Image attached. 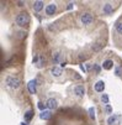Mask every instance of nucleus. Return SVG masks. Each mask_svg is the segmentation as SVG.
<instances>
[{
  "instance_id": "f257e3e1",
  "label": "nucleus",
  "mask_w": 122,
  "mask_h": 125,
  "mask_svg": "<svg viewBox=\"0 0 122 125\" xmlns=\"http://www.w3.org/2000/svg\"><path fill=\"white\" fill-rule=\"evenodd\" d=\"M28 22H30V16H28L27 14L22 12V14H19V15L16 16V24H17V25L25 26V25H27Z\"/></svg>"
},
{
  "instance_id": "f03ea898",
  "label": "nucleus",
  "mask_w": 122,
  "mask_h": 125,
  "mask_svg": "<svg viewBox=\"0 0 122 125\" xmlns=\"http://www.w3.org/2000/svg\"><path fill=\"white\" fill-rule=\"evenodd\" d=\"M6 84H8V87H10L11 89H17L20 87V81L17 79V78H15V77H8L6 78Z\"/></svg>"
},
{
  "instance_id": "7ed1b4c3",
  "label": "nucleus",
  "mask_w": 122,
  "mask_h": 125,
  "mask_svg": "<svg viewBox=\"0 0 122 125\" xmlns=\"http://www.w3.org/2000/svg\"><path fill=\"white\" fill-rule=\"evenodd\" d=\"M80 20H81V22H83L84 25H90V24L93 22V20H94V17H93V15H91V14L85 12V14H83V15H81Z\"/></svg>"
},
{
  "instance_id": "20e7f679",
  "label": "nucleus",
  "mask_w": 122,
  "mask_h": 125,
  "mask_svg": "<svg viewBox=\"0 0 122 125\" xmlns=\"http://www.w3.org/2000/svg\"><path fill=\"white\" fill-rule=\"evenodd\" d=\"M74 93L78 95V97H84L85 95V88L84 85H75L74 87Z\"/></svg>"
},
{
  "instance_id": "39448f33",
  "label": "nucleus",
  "mask_w": 122,
  "mask_h": 125,
  "mask_svg": "<svg viewBox=\"0 0 122 125\" xmlns=\"http://www.w3.org/2000/svg\"><path fill=\"white\" fill-rule=\"evenodd\" d=\"M36 81L35 79H32V81H30L28 82V84H27V88H28V92L31 93V94H35L36 93Z\"/></svg>"
},
{
  "instance_id": "423d86ee",
  "label": "nucleus",
  "mask_w": 122,
  "mask_h": 125,
  "mask_svg": "<svg viewBox=\"0 0 122 125\" xmlns=\"http://www.w3.org/2000/svg\"><path fill=\"white\" fill-rule=\"evenodd\" d=\"M56 11H57V6L54 4H49V5L46 6V14L47 15H53Z\"/></svg>"
},
{
  "instance_id": "0eeeda50",
  "label": "nucleus",
  "mask_w": 122,
  "mask_h": 125,
  "mask_svg": "<svg viewBox=\"0 0 122 125\" xmlns=\"http://www.w3.org/2000/svg\"><path fill=\"white\" fill-rule=\"evenodd\" d=\"M57 105H58V103H57V100L53 99V98H51V99L47 100V108H48V109H56Z\"/></svg>"
},
{
  "instance_id": "6e6552de",
  "label": "nucleus",
  "mask_w": 122,
  "mask_h": 125,
  "mask_svg": "<svg viewBox=\"0 0 122 125\" xmlns=\"http://www.w3.org/2000/svg\"><path fill=\"white\" fill-rule=\"evenodd\" d=\"M94 89H95L96 92H104V89H105V83H104V81H99V82H96Z\"/></svg>"
},
{
  "instance_id": "1a4fd4ad",
  "label": "nucleus",
  "mask_w": 122,
  "mask_h": 125,
  "mask_svg": "<svg viewBox=\"0 0 122 125\" xmlns=\"http://www.w3.org/2000/svg\"><path fill=\"white\" fill-rule=\"evenodd\" d=\"M120 120V116L118 115H111L109 119H107V125H117L118 121Z\"/></svg>"
},
{
  "instance_id": "9d476101",
  "label": "nucleus",
  "mask_w": 122,
  "mask_h": 125,
  "mask_svg": "<svg viewBox=\"0 0 122 125\" xmlns=\"http://www.w3.org/2000/svg\"><path fill=\"white\" fill-rule=\"evenodd\" d=\"M43 1L42 0H38V1H35V4H33V10L36 11V12H38V11H41L42 9H43Z\"/></svg>"
},
{
  "instance_id": "9b49d317",
  "label": "nucleus",
  "mask_w": 122,
  "mask_h": 125,
  "mask_svg": "<svg viewBox=\"0 0 122 125\" xmlns=\"http://www.w3.org/2000/svg\"><path fill=\"white\" fill-rule=\"evenodd\" d=\"M51 73H52V76H54V77H59V76L62 74V68L54 66L53 68L51 69Z\"/></svg>"
},
{
  "instance_id": "f8f14e48",
  "label": "nucleus",
  "mask_w": 122,
  "mask_h": 125,
  "mask_svg": "<svg viewBox=\"0 0 122 125\" xmlns=\"http://www.w3.org/2000/svg\"><path fill=\"white\" fill-rule=\"evenodd\" d=\"M40 116H41V119H43V120H49L51 116H52V113H51L49 110H43V112L40 114Z\"/></svg>"
},
{
  "instance_id": "ddd939ff",
  "label": "nucleus",
  "mask_w": 122,
  "mask_h": 125,
  "mask_svg": "<svg viewBox=\"0 0 122 125\" xmlns=\"http://www.w3.org/2000/svg\"><path fill=\"white\" fill-rule=\"evenodd\" d=\"M104 14H111L112 11H113V8H112V5L110 4V3H106L105 5H104Z\"/></svg>"
},
{
  "instance_id": "4468645a",
  "label": "nucleus",
  "mask_w": 122,
  "mask_h": 125,
  "mask_svg": "<svg viewBox=\"0 0 122 125\" xmlns=\"http://www.w3.org/2000/svg\"><path fill=\"white\" fill-rule=\"evenodd\" d=\"M112 66H113V62L111 60H106V61H104V63H102V68L104 69H111Z\"/></svg>"
},
{
  "instance_id": "2eb2a0df",
  "label": "nucleus",
  "mask_w": 122,
  "mask_h": 125,
  "mask_svg": "<svg viewBox=\"0 0 122 125\" xmlns=\"http://www.w3.org/2000/svg\"><path fill=\"white\" fill-rule=\"evenodd\" d=\"M32 116H33V112H32V110H27V112L25 113V115H24V118H25L26 121H30V120L32 119Z\"/></svg>"
},
{
  "instance_id": "dca6fc26",
  "label": "nucleus",
  "mask_w": 122,
  "mask_h": 125,
  "mask_svg": "<svg viewBox=\"0 0 122 125\" xmlns=\"http://www.w3.org/2000/svg\"><path fill=\"white\" fill-rule=\"evenodd\" d=\"M101 48H102V43H100V42L94 43V45L91 46V50H93V51H100Z\"/></svg>"
},
{
  "instance_id": "f3484780",
  "label": "nucleus",
  "mask_w": 122,
  "mask_h": 125,
  "mask_svg": "<svg viewBox=\"0 0 122 125\" xmlns=\"http://www.w3.org/2000/svg\"><path fill=\"white\" fill-rule=\"evenodd\" d=\"M101 102L105 105H109V95L107 94H102L101 95Z\"/></svg>"
},
{
  "instance_id": "a211bd4d",
  "label": "nucleus",
  "mask_w": 122,
  "mask_h": 125,
  "mask_svg": "<svg viewBox=\"0 0 122 125\" xmlns=\"http://www.w3.org/2000/svg\"><path fill=\"white\" fill-rule=\"evenodd\" d=\"M59 60H61V53H59V52L53 53V63H57Z\"/></svg>"
},
{
  "instance_id": "6ab92c4d",
  "label": "nucleus",
  "mask_w": 122,
  "mask_h": 125,
  "mask_svg": "<svg viewBox=\"0 0 122 125\" xmlns=\"http://www.w3.org/2000/svg\"><path fill=\"white\" fill-rule=\"evenodd\" d=\"M88 112H89V115H90V118H91V119H94V118H95V109H94V106H90Z\"/></svg>"
},
{
  "instance_id": "aec40b11",
  "label": "nucleus",
  "mask_w": 122,
  "mask_h": 125,
  "mask_svg": "<svg viewBox=\"0 0 122 125\" xmlns=\"http://www.w3.org/2000/svg\"><path fill=\"white\" fill-rule=\"evenodd\" d=\"M115 73H116V76H122V67H116V69H115Z\"/></svg>"
},
{
  "instance_id": "412c9836",
  "label": "nucleus",
  "mask_w": 122,
  "mask_h": 125,
  "mask_svg": "<svg viewBox=\"0 0 122 125\" xmlns=\"http://www.w3.org/2000/svg\"><path fill=\"white\" fill-rule=\"evenodd\" d=\"M116 31H117L118 33H122V22H118V24L116 25Z\"/></svg>"
},
{
  "instance_id": "4be33fe9",
  "label": "nucleus",
  "mask_w": 122,
  "mask_h": 125,
  "mask_svg": "<svg viewBox=\"0 0 122 125\" xmlns=\"http://www.w3.org/2000/svg\"><path fill=\"white\" fill-rule=\"evenodd\" d=\"M105 109H106L107 113H111V112H112V109H111V106H110V105H106V106H105Z\"/></svg>"
},
{
  "instance_id": "5701e85b",
  "label": "nucleus",
  "mask_w": 122,
  "mask_h": 125,
  "mask_svg": "<svg viewBox=\"0 0 122 125\" xmlns=\"http://www.w3.org/2000/svg\"><path fill=\"white\" fill-rule=\"evenodd\" d=\"M38 108H40L42 112L44 110V106H43V104H42V103H38Z\"/></svg>"
},
{
  "instance_id": "b1692460",
  "label": "nucleus",
  "mask_w": 122,
  "mask_h": 125,
  "mask_svg": "<svg viewBox=\"0 0 122 125\" xmlns=\"http://www.w3.org/2000/svg\"><path fill=\"white\" fill-rule=\"evenodd\" d=\"M20 125H28V124H25V123H21Z\"/></svg>"
}]
</instances>
